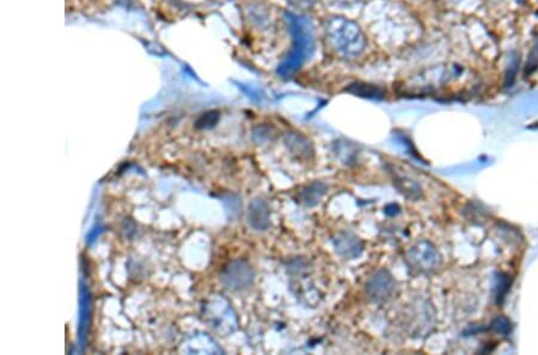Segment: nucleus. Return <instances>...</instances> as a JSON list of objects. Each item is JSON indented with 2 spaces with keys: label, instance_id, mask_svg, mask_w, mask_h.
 Wrapping results in <instances>:
<instances>
[{
  "label": "nucleus",
  "instance_id": "obj_1",
  "mask_svg": "<svg viewBox=\"0 0 538 355\" xmlns=\"http://www.w3.org/2000/svg\"><path fill=\"white\" fill-rule=\"evenodd\" d=\"M286 21L293 38V48L286 60L279 66L278 73L284 78L297 72L313 50V29L309 19L303 16L286 13Z\"/></svg>",
  "mask_w": 538,
  "mask_h": 355
},
{
  "label": "nucleus",
  "instance_id": "obj_2",
  "mask_svg": "<svg viewBox=\"0 0 538 355\" xmlns=\"http://www.w3.org/2000/svg\"><path fill=\"white\" fill-rule=\"evenodd\" d=\"M325 34L332 48L344 57L354 59L366 48V38L358 24L342 16H332L325 22Z\"/></svg>",
  "mask_w": 538,
  "mask_h": 355
},
{
  "label": "nucleus",
  "instance_id": "obj_3",
  "mask_svg": "<svg viewBox=\"0 0 538 355\" xmlns=\"http://www.w3.org/2000/svg\"><path fill=\"white\" fill-rule=\"evenodd\" d=\"M408 261L415 269L421 271H435L439 267L442 259L437 249L428 242H419L408 252Z\"/></svg>",
  "mask_w": 538,
  "mask_h": 355
},
{
  "label": "nucleus",
  "instance_id": "obj_4",
  "mask_svg": "<svg viewBox=\"0 0 538 355\" xmlns=\"http://www.w3.org/2000/svg\"><path fill=\"white\" fill-rule=\"evenodd\" d=\"M396 283L389 271H378L366 283V293L374 302H383L393 295Z\"/></svg>",
  "mask_w": 538,
  "mask_h": 355
},
{
  "label": "nucleus",
  "instance_id": "obj_5",
  "mask_svg": "<svg viewBox=\"0 0 538 355\" xmlns=\"http://www.w3.org/2000/svg\"><path fill=\"white\" fill-rule=\"evenodd\" d=\"M252 269L247 262L236 261L226 268L223 281L232 290H242L252 283Z\"/></svg>",
  "mask_w": 538,
  "mask_h": 355
},
{
  "label": "nucleus",
  "instance_id": "obj_6",
  "mask_svg": "<svg viewBox=\"0 0 538 355\" xmlns=\"http://www.w3.org/2000/svg\"><path fill=\"white\" fill-rule=\"evenodd\" d=\"M336 252L347 260L357 259L363 252V243L353 233H339L334 240Z\"/></svg>",
  "mask_w": 538,
  "mask_h": 355
},
{
  "label": "nucleus",
  "instance_id": "obj_7",
  "mask_svg": "<svg viewBox=\"0 0 538 355\" xmlns=\"http://www.w3.org/2000/svg\"><path fill=\"white\" fill-rule=\"evenodd\" d=\"M286 145L292 154L297 156L301 159H309L313 157V149L311 142H309V139H306L301 133L291 132V133L287 134Z\"/></svg>",
  "mask_w": 538,
  "mask_h": 355
},
{
  "label": "nucleus",
  "instance_id": "obj_8",
  "mask_svg": "<svg viewBox=\"0 0 538 355\" xmlns=\"http://www.w3.org/2000/svg\"><path fill=\"white\" fill-rule=\"evenodd\" d=\"M249 222L256 230H266L269 226V207L264 200H255L250 203Z\"/></svg>",
  "mask_w": 538,
  "mask_h": 355
},
{
  "label": "nucleus",
  "instance_id": "obj_9",
  "mask_svg": "<svg viewBox=\"0 0 538 355\" xmlns=\"http://www.w3.org/2000/svg\"><path fill=\"white\" fill-rule=\"evenodd\" d=\"M393 184L395 187L405 195L409 199H419L421 196V187L416 184L415 181L409 179L407 176H400L393 172Z\"/></svg>",
  "mask_w": 538,
  "mask_h": 355
},
{
  "label": "nucleus",
  "instance_id": "obj_10",
  "mask_svg": "<svg viewBox=\"0 0 538 355\" xmlns=\"http://www.w3.org/2000/svg\"><path fill=\"white\" fill-rule=\"evenodd\" d=\"M346 91L353 95L364 97V98H374V100H382L386 96V91L377 85L366 84V83H354L349 85Z\"/></svg>",
  "mask_w": 538,
  "mask_h": 355
},
{
  "label": "nucleus",
  "instance_id": "obj_11",
  "mask_svg": "<svg viewBox=\"0 0 538 355\" xmlns=\"http://www.w3.org/2000/svg\"><path fill=\"white\" fill-rule=\"evenodd\" d=\"M325 191H327L325 184H321V182H313V184H310L303 189L302 193H301V199L306 206L313 207L320 203V200L325 194Z\"/></svg>",
  "mask_w": 538,
  "mask_h": 355
},
{
  "label": "nucleus",
  "instance_id": "obj_12",
  "mask_svg": "<svg viewBox=\"0 0 538 355\" xmlns=\"http://www.w3.org/2000/svg\"><path fill=\"white\" fill-rule=\"evenodd\" d=\"M218 121H219V113L215 111H208L198 118L196 127L201 128V130H208V128L215 126Z\"/></svg>",
  "mask_w": 538,
  "mask_h": 355
},
{
  "label": "nucleus",
  "instance_id": "obj_13",
  "mask_svg": "<svg viewBox=\"0 0 538 355\" xmlns=\"http://www.w3.org/2000/svg\"><path fill=\"white\" fill-rule=\"evenodd\" d=\"M288 3L299 10H309L316 4V0H288Z\"/></svg>",
  "mask_w": 538,
  "mask_h": 355
},
{
  "label": "nucleus",
  "instance_id": "obj_14",
  "mask_svg": "<svg viewBox=\"0 0 538 355\" xmlns=\"http://www.w3.org/2000/svg\"><path fill=\"white\" fill-rule=\"evenodd\" d=\"M538 64V41L534 45V50L531 52L530 59L527 62V72L530 73L532 69H536V66Z\"/></svg>",
  "mask_w": 538,
  "mask_h": 355
},
{
  "label": "nucleus",
  "instance_id": "obj_15",
  "mask_svg": "<svg viewBox=\"0 0 538 355\" xmlns=\"http://www.w3.org/2000/svg\"><path fill=\"white\" fill-rule=\"evenodd\" d=\"M328 1L330 3V4L336 5V6H341V8H349V6H353V5L359 3L360 0H328Z\"/></svg>",
  "mask_w": 538,
  "mask_h": 355
},
{
  "label": "nucleus",
  "instance_id": "obj_16",
  "mask_svg": "<svg viewBox=\"0 0 538 355\" xmlns=\"http://www.w3.org/2000/svg\"><path fill=\"white\" fill-rule=\"evenodd\" d=\"M517 1H518L520 4H524V3H525V0H517Z\"/></svg>",
  "mask_w": 538,
  "mask_h": 355
}]
</instances>
